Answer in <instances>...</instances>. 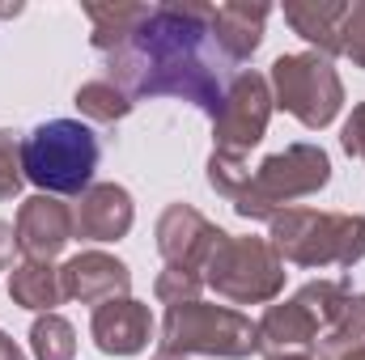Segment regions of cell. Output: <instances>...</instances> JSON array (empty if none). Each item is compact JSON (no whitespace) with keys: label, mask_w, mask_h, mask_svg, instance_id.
I'll list each match as a JSON object with an SVG mask.
<instances>
[{"label":"cell","mask_w":365,"mask_h":360,"mask_svg":"<svg viewBox=\"0 0 365 360\" xmlns=\"http://www.w3.org/2000/svg\"><path fill=\"white\" fill-rule=\"evenodd\" d=\"M13 233H17V250L26 259L51 263L73 242V208L60 203V195H30L17 208Z\"/></svg>","instance_id":"obj_10"},{"label":"cell","mask_w":365,"mask_h":360,"mask_svg":"<svg viewBox=\"0 0 365 360\" xmlns=\"http://www.w3.org/2000/svg\"><path fill=\"white\" fill-rule=\"evenodd\" d=\"M340 55L365 68V0L349 4V17L340 26Z\"/></svg>","instance_id":"obj_25"},{"label":"cell","mask_w":365,"mask_h":360,"mask_svg":"<svg viewBox=\"0 0 365 360\" xmlns=\"http://www.w3.org/2000/svg\"><path fill=\"white\" fill-rule=\"evenodd\" d=\"M136 221V203L119 182H93L73 208V238L81 242H119Z\"/></svg>","instance_id":"obj_13"},{"label":"cell","mask_w":365,"mask_h":360,"mask_svg":"<svg viewBox=\"0 0 365 360\" xmlns=\"http://www.w3.org/2000/svg\"><path fill=\"white\" fill-rule=\"evenodd\" d=\"M268 17H272V4H251V0L212 4V43L225 55V64H242L259 51Z\"/></svg>","instance_id":"obj_14"},{"label":"cell","mask_w":365,"mask_h":360,"mask_svg":"<svg viewBox=\"0 0 365 360\" xmlns=\"http://www.w3.org/2000/svg\"><path fill=\"white\" fill-rule=\"evenodd\" d=\"M323 327L319 318L293 297V301H280L268 305L264 318L255 322V339H259V352L264 356H284V352H310L319 344Z\"/></svg>","instance_id":"obj_15"},{"label":"cell","mask_w":365,"mask_h":360,"mask_svg":"<svg viewBox=\"0 0 365 360\" xmlns=\"http://www.w3.org/2000/svg\"><path fill=\"white\" fill-rule=\"evenodd\" d=\"M9 297H13V305H21V309H34V314H56V305L64 301V288H60V268L38 263V259H21L17 268L9 271Z\"/></svg>","instance_id":"obj_17"},{"label":"cell","mask_w":365,"mask_h":360,"mask_svg":"<svg viewBox=\"0 0 365 360\" xmlns=\"http://www.w3.org/2000/svg\"><path fill=\"white\" fill-rule=\"evenodd\" d=\"M204 288H212L230 305H268L284 288V259L268 238H221L212 259L204 263Z\"/></svg>","instance_id":"obj_6"},{"label":"cell","mask_w":365,"mask_h":360,"mask_svg":"<svg viewBox=\"0 0 365 360\" xmlns=\"http://www.w3.org/2000/svg\"><path fill=\"white\" fill-rule=\"evenodd\" d=\"M60 288L68 301H81V305H102V301H115V297H128L132 288V271L123 259L106 255V250H81L73 255L64 268H60Z\"/></svg>","instance_id":"obj_12"},{"label":"cell","mask_w":365,"mask_h":360,"mask_svg":"<svg viewBox=\"0 0 365 360\" xmlns=\"http://www.w3.org/2000/svg\"><path fill=\"white\" fill-rule=\"evenodd\" d=\"M314 360H365V292H353L344 314L319 335Z\"/></svg>","instance_id":"obj_18"},{"label":"cell","mask_w":365,"mask_h":360,"mask_svg":"<svg viewBox=\"0 0 365 360\" xmlns=\"http://www.w3.org/2000/svg\"><path fill=\"white\" fill-rule=\"evenodd\" d=\"M77 110L93 119V123H119V119H128L132 115V97L119 90L110 77H98V81H86L81 90H77Z\"/></svg>","instance_id":"obj_20"},{"label":"cell","mask_w":365,"mask_h":360,"mask_svg":"<svg viewBox=\"0 0 365 360\" xmlns=\"http://www.w3.org/2000/svg\"><path fill=\"white\" fill-rule=\"evenodd\" d=\"M268 360H314L310 352H284V356H268Z\"/></svg>","instance_id":"obj_29"},{"label":"cell","mask_w":365,"mask_h":360,"mask_svg":"<svg viewBox=\"0 0 365 360\" xmlns=\"http://www.w3.org/2000/svg\"><path fill=\"white\" fill-rule=\"evenodd\" d=\"M272 85L268 77L259 73H238L225 97H221V110L212 115V140H217V153H234V157H247L264 132H268V119H272Z\"/></svg>","instance_id":"obj_8"},{"label":"cell","mask_w":365,"mask_h":360,"mask_svg":"<svg viewBox=\"0 0 365 360\" xmlns=\"http://www.w3.org/2000/svg\"><path fill=\"white\" fill-rule=\"evenodd\" d=\"M13 246H17V233H13V225H9V221H0V268L13 259Z\"/></svg>","instance_id":"obj_27"},{"label":"cell","mask_w":365,"mask_h":360,"mask_svg":"<svg viewBox=\"0 0 365 360\" xmlns=\"http://www.w3.org/2000/svg\"><path fill=\"white\" fill-rule=\"evenodd\" d=\"M90 335L98 344V352H106V356H136L153 339V314L136 297L102 301L90 318Z\"/></svg>","instance_id":"obj_11"},{"label":"cell","mask_w":365,"mask_h":360,"mask_svg":"<svg viewBox=\"0 0 365 360\" xmlns=\"http://www.w3.org/2000/svg\"><path fill=\"white\" fill-rule=\"evenodd\" d=\"M272 102L280 110H289L302 127L319 132L327 127L340 106H344V85H340V73L331 68L327 55L319 51H297V55H280L272 64Z\"/></svg>","instance_id":"obj_7"},{"label":"cell","mask_w":365,"mask_h":360,"mask_svg":"<svg viewBox=\"0 0 365 360\" xmlns=\"http://www.w3.org/2000/svg\"><path fill=\"white\" fill-rule=\"evenodd\" d=\"M0 360H26V352H21V348H17L4 331H0Z\"/></svg>","instance_id":"obj_28"},{"label":"cell","mask_w":365,"mask_h":360,"mask_svg":"<svg viewBox=\"0 0 365 360\" xmlns=\"http://www.w3.org/2000/svg\"><path fill=\"white\" fill-rule=\"evenodd\" d=\"M349 17L344 0H284V21L319 51V55H340V26Z\"/></svg>","instance_id":"obj_16"},{"label":"cell","mask_w":365,"mask_h":360,"mask_svg":"<svg viewBox=\"0 0 365 360\" xmlns=\"http://www.w3.org/2000/svg\"><path fill=\"white\" fill-rule=\"evenodd\" d=\"M272 250L293 268H353L365 259V216L361 212H319L284 208L272 216Z\"/></svg>","instance_id":"obj_2"},{"label":"cell","mask_w":365,"mask_h":360,"mask_svg":"<svg viewBox=\"0 0 365 360\" xmlns=\"http://www.w3.org/2000/svg\"><path fill=\"white\" fill-rule=\"evenodd\" d=\"M327 182H331V157L319 144H289L264 157L259 170H251L247 191L234 199V212L242 221H272L276 212H284V203L314 195Z\"/></svg>","instance_id":"obj_5"},{"label":"cell","mask_w":365,"mask_h":360,"mask_svg":"<svg viewBox=\"0 0 365 360\" xmlns=\"http://www.w3.org/2000/svg\"><path fill=\"white\" fill-rule=\"evenodd\" d=\"M340 144H344V153H349V157L365 162V102H357V106H353V115L344 119Z\"/></svg>","instance_id":"obj_26"},{"label":"cell","mask_w":365,"mask_h":360,"mask_svg":"<svg viewBox=\"0 0 365 360\" xmlns=\"http://www.w3.org/2000/svg\"><path fill=\"white\" fill-rule=\"evenodd\" d=\"M30 348L38 360H73L77 356V331L60 314H38L30 327Z\"/></svg>","instance_id":"obj_21"},{"label":"cell","mask_w":365,"mask_h":360,"mask_svg":"<svg viewBox=\"0 0 365 360\" xmlns=\"http://www.w3.org/2000/svg\"><path fill=\"white\" fill-rule=\"evenodd\" d=\"M153 360H182V356H170V352H158Z\"/></svg>","instance_id":"obj_30"},{"label":"cell","mask_w":365,"mask_h":360,"mask_svg":"<svg viewBox=\"0 0 365 360\" xmlns=\"http://www.w3.org/2000/svg\"><path fill=\"white\" fill-rule=\"evenodd\" d=\"M225 55L212 43V4L170 0L149 4L136 34L106 55V73L119 90L136 97H182L204 115L221 110Z\"/></svg>","instance_id":"obj_1"},{"label":"cell","mask_w":365,"mask_h":360,"mask_svg":"<svg viewBox=\"0 0 365 360\" xmlns=\"http://www.w3.org/2000/svg\"><path fill=\"white\" fill-rule=\"evenodd\" d=\"M98 153V136L81 119H51L21 140V170L43 195H86L93 186Z\"/></svg>","instance_id":"obj_3"},{"label":"cell","mask_w":365,"mask_h":360,"mask_svg":"<svg viewBox=\"0 0 365 360\" xmlns=\"http://www.w3.org/2000/svg\"><path fill=\"white\" fill-rule=\"evenodd\" d=\"M247 182H251V170H247L242 157L217 153V149H212V157H208V186H212L217 195H225V199L234 203V199L247 191Z\"/></svg>","instance_id":"obj_22"},{"label":"cell","mask_w":365,"mask_h":360,"mask_svg":"<svg viewBox=\"0 0 365 360\" xmlns=\"http://www.w3.org/2000/svg\"><path fill=\"white\" fill-rule=\"evenodd\" d=\"M153 292H158V301H162V305L200 301V292H204V275H200V271H182V268H166L162 275H158Z\"/></svg>","instance_id":"obj_23"},{"label":"cell","mask_w":365,"mask_h":360,"mask_svg":"<svg viewBox=\"0 0 365 360\" xmlns=\"http://www.w3.org/2000/svg\"><path fill=\"white\" fill-rule=\"evenodd\" d=\"M162 352L170 356H221L242 360L259 352L255 322L230 305H208V301H182L166 305L162 322Z\"/></svg>","instance_id":"obj_4"},{"label":"cell","mask_w":365,"mask_h":360,"mask_svg":"<svg viewBox=\"0 0 365 360\" xmlns=\"http://www.w3.org/2000/svg\"><path fill=\"white\" fill-rule=\"evenodd\" d=\"M145 13H149V4H123V0H115V4H86V17L93 21V34H90L93 51H102V55L119 51L136 34Z\"/></svg>","instance_id":"obj_19"},{"label":"cell","mask_w":365,"mask_h":360,"mask_svg":"<svg viewBox=\"0 0 365 360\" xmlns=\"http://www.w3.org/2000/svg\"><path fill=\"white\" fill-rule=\"evenodd\" d=\"M21 182H26V170H21V140H17V132L0 127V203L13 199V195L21 191Z\"/></svg>","instance_id":"obj_24"},{"label":"cell","mask_w":365,"mask_h":360,"mask_svg":"<svg viewBox=\"0 0 365 360\" xmlns=\"http://www.w3.org/2000/svg\"><path fill=\"white\" fill-rule=\"evenodd\" d=\"M221 229L195 212L191 203H170L162 216H158V250L166 259V268H182V271H200L212 259V250L221 246Z\"/></svg>","instance_id":"obj_9"}]
</instances>
